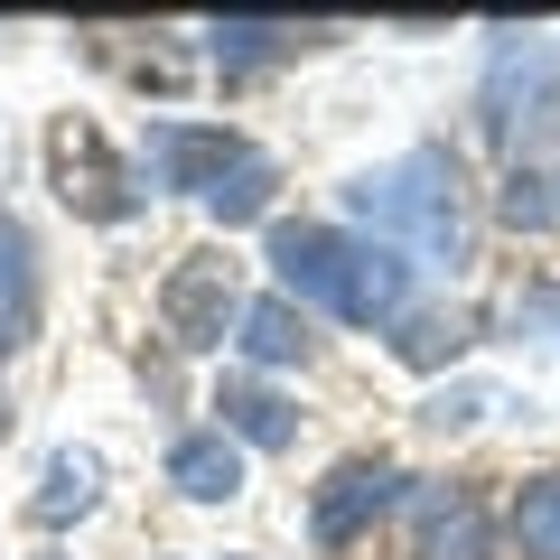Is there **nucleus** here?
Segmentation results:
<instances>
[{
  "label": "nucleus",
  "mask_w": 560,
  "mask_h": 560,
  "mask_svg": "<svg viewBox=\"0 0 560 560\" xmlns=\"http://www.w3.org/2000/svg\"><path fill=\"white\" fill-rule=\"evenodd\" d=\"M271 271H280V300L327 308V318H346V327H393L401 300H411V271H401L383 243L337 234V224H280Z\"/></svg>",
  "instance_id": "1"
},
{
  "label": "nucleus",
  "mask_w": 560,
  "mask_h": 560,
  "mask_svg": "<svg viewBox=\"0 0 560 560\" xmlns=\"http://www.w3.org/2000/svg\"><path fill=\"white\" fill-rule=\"evenodd\" d=\"M355 224H374V243H401L420 261H458L467 224H458V160L448 150H401V160L364 168L346 187Z\"/></svg>",
  "instance_id": "2"
},
{
  "label": "nucleus",
  "mask_w": 560,
  "mask_h": 560,
  "mask_svg": "<svg viewBox=\"0 0 560 560\" xmlns=\"http://www.w3.org/2000/svg\"><path fill=\"white\" fill-rule=\"evenodd\" d=\"M560 121V47L551 38H495L486 57V131L533 150Z\"/></svg>",
  "instance_id": "3"
},
{
  "label": "nucleus",
  "mask_w": 560,
  "mask_h": 560,
  "mask_svg": "<svg viewBox=\"0 0 560 560\" xmlns=\"http://www.w3.org/2000/svg\"><path fill=\"white\" fill-rule=\"evenodd\" d=\"M393 495H401V467L393 458H337V467H327V486L308 495V533H318V551L364 541L383 514H393Z\"/></svg>",
  "instance_id": "4"
},
{
  "label": "nucleus",
  "mask_w": 560,
  "mask_h": 560,
  "mask_svg": "<svg viewBox=\"0 0 560 560\" xmlns=\"http://www.w3.org/2000/svg\"><path fill=\"white\" fill-rule=\"evenodd\" d=\"M234 261L224 253H187L178 271H168V290H160V318H168V337L178 346H215L224 337V318H234Z\"/></svg>",
  "instance_id": "5"
},
{
  "label": "nucleus",
  "mask_w": 560,
  "mask_h": 560,
  "mask_svg": "<svg viewBox=\"0 0 560 560\" xmlns=\"http://www.w3.org/2000/svg\"><path fill=\"white\" fill-rule=\"evenodd\" d=\"M47 160H57V187H66V206H84V215H131V187H121V168L103 160V140L84 131V121H57V131H47Z\"/></svg>",
  "instance_id": "6"
},
{
  "label": "nucleus",
  "mask_w": 560,
  "mask_h": 560,
  "mask_svg": "<svg viewBox=\"0 0 560 560\" xmlns=\"http://www.w3.org/2000/svg\"><path fill=\"white\" fill-rule=\"evenodd\" d=\"M486 504L467 486H420L411 495V560H486Z\"/></svg>",
  "instance_id": "7"
},
{
  "label": "nucleus",
  "mask_w": 560,
  "mask_h": 560,
  "mask_svg": "<svg viewBox=\"0 0 560 560\" xmlns=\"http://www.w3.org/2000/svg\"><path fill=\"white\" fill-rule=\"evenodd\" d=\"M234 160H253L234 131H197V121H160V131H150V178L160 187H197L206 197Z\"/></svg>",
  "instance_id": "8"
},
{
  "label": "nucleus",
  "mask_w": 560,
  "mask_h": 560,
  "mask_svg": "<svg viewBox=\"0 0 560 560\" xmlns=\"http://www.w3.org/2000/svg\"><path fill=\"white\" fill-rule=\"evenodd\" d=\"M168 486H178L187 504H234L243 495V448L224 440V430H187V440L168 448Z\"/></svg>",
  "instance_id": "9"
},
{
  "label": "nucleus",
  "mask_w": 560,
  "mask_h": 560,
  "mask_svg": "<svg viewBox=\"0 0 560 560\" xmlns=\"http://www.w3.org/2000/svg\"><path fill=\"white\" fill-rule=\"evenodd\" d=\"M215 430H224V440H243V448H290V440H300V420H290V401H280L271 393V383H253V374H234V383H224V393H215Z\"/></svg>",
  "instance_id": "10"
},
{
  "label": "nucleus",
  "mask_w": 560,
  "mask_h": 560,
  "mask_svg": "<svg viewBox=\"0 0 560 560\" xmlns=\"http://www.w3.org/2000/svg\"><path fill=\"white\" fill-rule=\"evenodd\" d=\"M94 495H103L94 448H57L47 477H38V495H28V514H38V523H75V514H94Z\"/></svg>",
  "instance_id": "11"
},
{
  "label": "nucleus",
  "mask_w": 560,
  "mask_h": 560,
  "mask_svg": "<svg viewBox=\"0 0 560 560\" xmlns=\"http://www.w3.org/2000/svg\"><path fill=\"white\" fill-rule=\"evenodd\" d=\"M243 355H253V364H300L308 355V318H300V300H280V290H271V300H253V308H243Z\"/></svg>",
  "instance_id": "12"
},
{
  "label": "nucleus",
  "mask_w": 560,
  "mask_h": 560,
  "mask_svg": "<svg viewBox=\"0 0 560 560\" xmlns=\"http://www.w3.org/2000/svg\"><path fill=\"white\" fill-rule=\"evenodd\" d=\"M318 28H290V20H215V57L224 66H261V57H290L308 47Z\"/></svg>",
  "instance_id": "13"
},
{
  "label": "nucleus",
  "mask_w": 560,
  "mask_h": 560,
  "mask_svg": "<svg viewBox=\"0 0 560 560\" xmlns=\"http://www.w3.org/2000/svg\"><path fill=\"white\" fill-rule=\"evenodd\" d=\"M271 160H234L215 187H206V206H215V224H253V215H271Z\"/></svg>",
  "instance_id": "14"
},
{
  "label": "nucleus",
  "mask_w": 560,
  "mask_h": 560,
  "mask_svg": "<svg viewBox=\"0 0 560 560\" xmlns=\"http://www.w3.org/2000/svg\"><path fill=\"white\" fill-rule=\"evenodd\" d=\"M514 541L523 560H560V477H533L514 495Z\"/></svg>",
  "instance_id": "15"
},
{
  "label": "nucleus",
  "mask_w": 560,
  "mask_h": 560,
  "mask_svg": "<svg viewBox=\"0 0 560 560\" xmlns=\"http://www.w3.org/2000/svg\"><path fill=\"white\" fill-rule=\"evenodd\" d=\"M504 224H523V234H541V224L560 215V197H551V178H533V168H514V178H504Z\"/></svg>",
  "instance_id": "16"
},
{
  "label": "nucleus",
  "mask_w": 560,
  "mask_h": 560,
  "mask_svg": "<svg viewBox=\"0 0 560 560\" xmlns=\"http://www.w3.org/2000/svg\"><path fill=\"white\" fill-rule=\"evenodd\" d=\"M467 346V318H411L401 327V364H448Z\"/></svg>",
  "instance_id": "17"
},
{
  "label": "nucleus",
  "mask_w": 560,
  "mask_h": 560,
  "mask_svg": "<svg viewBox=\"0 0 560 560\" xmlns=\"http://www.w3.org/2000/svg\"><path fill=\"white\" fill-rule=\"evenodd\" d=\"M495 383H458V393H440V401H430V411H420V420H430V430H467V420H486V411H495Z\"/></svg>",
  "instance_id": "18"
},
{
  "label": "nucleus",
  "mask_w": 560,
  "mask_h": 560,
  "mask_svg": "<svg viewBox=\"0 0 560 560\" xmlns=\"http://www.w3.org/2000/svg\"><path fill=\"white\" fill-rule=\"evenodd\" d=\"M514 327H523V337H541V346L560 355V280H541V290H523V300H514Z\"/></svg>",
  "instance_id": "19"
},
{
  "label": "nucleus",
  "mask_w": 560,
  "mask_h": 560,
  "mask_svg": "<svg viewBox=\"0 0 560 560\" xmlns=\"http://www.w3.org/2000/svg\"><path fill=\"white\" fill-rule=\"evenodd\" d=\"M551 187H560V178H551Z\"/></svg>",
  "instance_id": "20"
}]
</instances>
